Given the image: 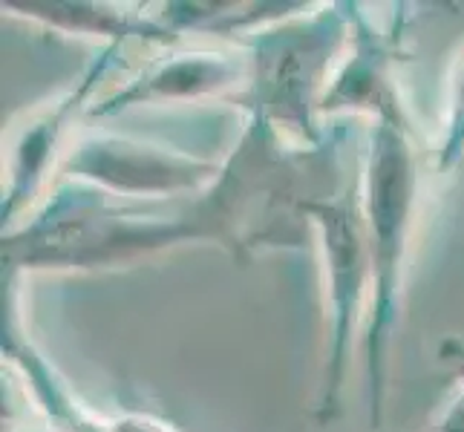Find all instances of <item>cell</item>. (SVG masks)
Wrapping results in <instances>:
<instances>
[{
  "label": "cell",
  "mask_w": 464,
  "mask_h": 432,
  "mask_svg": "<svg viewBox=\"0 0 464 432\" xmlns=\"http://www.w3.org/2000/svg\"><path fill=\"white\" fill-rule=\"evenodd\" d=\"M303 216L320 260V285H324V320L326 349L320 372L314 412L320 421H332L341 412L352 355L363 341L372 302V265L366 248V228L361 214L358 179L332 197L303 202Z\"/></svg>",
  "instance_id": "4"
},
{
  "label": "cell",
  "mask_w": 464,
  "mask_h": 432,
  "mask_svg": "<svg viewBox=\"0 0 464 432\" xmlns=\"http://www.w3.org/2000/svg\"><path fill=\"white\" fill-rule=\"evenodd\" d=\"M424 148L412 113L375 119L358 176L366 248L372 265V302L361 341L363 398L372 427H381L387 407L390 358L424 205Z\"/></svg>",
  "instance_id": "2"
},
{
  "label": "cell",
  "mask_w": 464,
  "mask_h": 432,
  "mask_svg": "<svg viewBox=\"0 0 464 432\" xmlns=\"http://www.w3.org/2000/svg\"><path fill=\"white\" fill-rule=\"evenodd\" d=\"M222 158L199 156L113 130L78 133L55 182H82L107 197L133 202H170L197 197L217 179Z\"/></svg>",
  "instance_id": "5"
},
{
  "label": "cell",
  "mask_w": 464,
  "mask_h": 432,
  "mask_svg": "<svg viewBox=\"0 0 464 432\" xmlns=\"http://www.w3.org/2000/svg\"><path fill=\"white\" fill-rule=\"evenodd\" d=\"M401 63V26L381 29L355 6V26L346 53L332 75L324 99V121L338 116H407L410 107L398 84Z\"/></svg>",
  "instance_id": "9"
},
{
  "label": "cell",
  "mask_w": 464,
  "mask_h": 432,
  "mask_svg": "<svg viewBox=\"0 0 464 432\" xmlns=\"http://www.w3.org/2000/svg\"><path fill=\"white\" fill-rule=\"evenodd\" d=\"M430 432H464V380H456V389L439 412Z\"/></svg>",
  "instance_id": "12"
},
{
  "label": "cell",
  "mask_w": 464,
  "mask_h": 432,
  "mask_svg": "<svg viewBox=\"0 0 464 432\" xmlns=\"http://www.w3.org/2000/svg\"><path fill=\"white\" fill-rule=\"evenodd\" d=\"M358 4H300L283 21L239 41L251 78L234 101L246 116L268 121L297 148H324L329 130L324 99L349 46Z\"/></svg>",
  "instance_id": "3"
},
{
  "label": "cell",
  "mask_w": 464,
  "mask_h": 432,
  "mask_svg": "<svg viewBox=\"0 0 464 432\" xmlns=\"http://www.w3.org/2000/svg\"><path fill=\"white\" fill-rule=\"evenodd\" d=\"M4 12L14 18H26L61 35L102 41V46L145 43L170 50L182 38L165 24L159 12L148 6H121V4H61V0H4Z\"/></svg>",
  "instance_id": "10"
},
{
  "label": "cell",
  "mask_w": 464,
  "mask_h": 432,
  "mask_svg": "<svg viewBox=\"0 0 464 432\" xmlns=\"http://www.w3.org/2000/svg\"><path fill=\"white\" fill-rule=\"evenodd\" d=\"M251 78L248 53L231 50H185L170 46L165 55L150 58L124 87L107 92L90 107V119H110L130 107L145 104H197L226 101L234 104L246 92Z\"/></svg>",
  "instance_id": "7"
},
{
  "label": "cell",
  "mask_w": 464,
  "mask_h": 432,
  "mask_svg": "<svg viewBox=\"0 0 464 432\" xmlns=\"http://www.w3.org/2000/svg\"><path fill=\"white\" fill-rule=\"evenodd\" d=\"M4 358L21 375L24 392L55 432H179L162 415L145 409L102 412L90 407L63 378L55 363L24 334L18 283H6V320H4Z\"/></svg>",
  "instance_id": "8"
},
{
  "label": "cell",
  "mask_w": 464,
  "mask_h": 432,
  "mask_svg": "<svg viewBox=\"0 0 464 432\" xmlns=\"http://www.w3.org/2000/svg\"><path fill=\"white\" fill-rule=\"evenodd\" d=\"M124 50L127 46L119 43L102 46L99 55L84 67V72L61 95H55L53 101L41 104L21 130L14 133L6 162L9 176L4 185V211H0L4 231L24 222L53 190L63 156H67L75 139V133H70L75 127V119L82 113H90V107L95 104V90H99L104 75L113 70V63L121 58Z\"/></svg>",
  "instance_id": "6"
},
{
  "label": "cell",
  "mask_w": 464,
  "mask_h": 432,
  "mask_svg": "<svg viewBox=\"0 0 464 432\" xmlns=\"http://www.w3.org/2000/svg\"><path fill=\"white\" fill-rule=\"evenodd\" d=\"M185 245H217L234 260H251L243 222L219 179L170 202L116 199L82 182H55L35 211L4 231V274L116 271Z\"/></svg>",
  "instance_id": "1"
},
{
  "label": "cell",
  "mask_w": 464,
  "mask_h": 432,
  "mask_svg": "<svg viewBox=\"0 0 464 432\" xmlns=\"http://www.w3.org/2000/svg\"><path fill=\"white\" fill-rule=\"evenodd\" d=\"M464 158V46L453 61L447 82V110L441 119V139L430 158L433 173H450Z\"/></svg>",
  "instance_id": "11"
}]
</instances>
